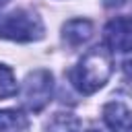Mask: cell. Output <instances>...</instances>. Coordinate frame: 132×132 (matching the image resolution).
<instances>
[{
	"mask_svg": "<svg viewBox=\"0 0 132 132\" xmlns=\"http://www.w3.org/2000/svg\"><path fill=\"white\" fill-rule=\"evenodd\" d=\"M111 70H113L111 54L103 45H97L78 60V64L68 72V78L78 93L91 95L107 82V78L111 76Z\"/></svg>",
	"mask_w": 132,
	"mask_h": 132,
	"instance_id": "obj_1",
	"label": "cell"
},
{
	"mask_svg": "<svg viewBox=\"0 0 132 132\" xmlns=\"http://www.w3.org/2000/svg\"><path fill=\"white\" fill-rule=\"evenodd\" d=\"M0 37L21 43L37 41L43 37V23L33 10L19 8L0 16Z\"/></svg>",
	"mask_w": 132,
	"mask_h": 132,
	"instance_id": "obj_2",
	"label": "cell"
},
{
	"mask_svg": "<svg viewBox=\"0 0 132 132\" xmlns=\"http://www.w3.org/2000/svg\"><path fill=\"white\" fill-rule=\"evenodd\" d=\"M54 93V78L50 70H33L27 74L23 87H21V101L29 111H41Z\"/></svg>",
	"mask_w": 132,
	"mask_h": 132,
	"instance_id": "obj_3",
	"label": "cell"
},
{
	"mask_svg": "<svg viewBox=\"0 0 132 132\" xmlns=\"http://www.w3.org/2000/svg\"><path fill=\"white\" fill-rule=\"evenodd\" d=\"M105 45L111 52H132V19L116 16L105 25Z\"/></svg>",
	"mask_w": 132,
	"mask_h": 132,
	"instance_id": "obj_4",
	"label": "cell"
},
{
	"mask_svg": "<svg viewBox=\"0 0 132 132\" xmlns=\"http://www.w3.org/2000/svg\"><path fill=\"white\" fill-rule=\"evenodd\" d=\"M103 122L111 132H132V111L122 101H109L103 105Z\"/></svg>",
	"mask_w": 132,
	"mask_h": 132,
	"instance_id": "obj_5",
	"label": "cell"
},
{
	"mask_svg": "<svg viewBox=\"0 0 132 132\" xmlns=\"http://www.w3.org/2000/svg\"><path fill=\"white\" fill-rule=\"evenodd\" d=\"M93 35V25L87 19H72L62 27V39L70 47H78L87 43Z\"/></svg>",
	"mask_w": 132,
	"mask_h": 132,
	"instance_id": "obj_6",
	"label": "cell"
},
{
	"mask_svg": "<svg viewBox=\"0 0 132 132\" xmlns=\"http://www.w3.org/2000/svg\"><path fill=\"white\" fill-rule=\"evenodd\" d=\"M29 118L21 109H0V132H25Z\"/></svg>",
	"mask_w": 132,
	"mask_h": 132,
	"instance_id": "obj_7",
	"label": "cell"
},
{
	"mask_svg": "<svg viewBox=\"0 0 132 132\" xmlns=\"http://www.w3.org/2000/svg\"><path fill=\"white\" fill-rule=\"evenodd\" d=\"M78 130L80 120L74 113H56L45 126V132H78Z\"/></svg>",
	"mask_w": 132,
	"mask_h": 132,
	"instance_id": "obj_8",
	"label": "cell"
},
{
	"mask_svg": "<svg viewBox=\"0 0 132 132\" xmlns=\"http://www.w3.org/2000/svg\"><path fill=\"white\" fill-rule=\"evenodd\" d=\"M19 87H16V80H14V72L0 64V99H6V97H12L16 95Z\"/></svg>",
	"mask_w": 132,
	"mask_h": 132,
	"instance_id": "obj_9",
	"label": "cell"
},
{
	"mask_svg": "<svg viewBox=\"0 0 132 132\" xmlns=\"http://www.w3.org/2000/svg\"><path fill=\"white\" fill-rule=\"evenodd\" d=\"M122 68H124V74H126L128 78H132V58H128V60L124 62V66H122Z\"/></svg>",
	"mask_w": 132,
	"mask_h": 132,
	"instance_id": "obj_10",
	"label": "cell"
},
{
	"mask_svg": "<svg viewBox=\"0 0 132 132\" xmlns=\"http://www.w3.org/2000/svg\"><path fill=\"white\" fill-rule=\"evenodd\" d=\"M126 0H103V4L107 6V8H118V6H122Z\"/></svg>",
	"mask_w": 132,
	"mask_h": 132,
	"instance_id": "obj_11",
	"label": "cell"
},
{
	"mask_svg": "<svg viewBox=\"0 0 132 132\" xmlns=\"http://www.w3.org/2000/svg\"><path fill=\"white\" fill-rule=\"evenodd\" d=\"M4 4H8V0H0V8H2Z\"/></svg>",
	"mask_w": 132,
	"mask_h": 132,
	"instance_id": "obj_12",
	"label": "cell"
},
{
	"mask_svg": "<svg viewBox=\"0 0 132 132\" xmlns=\"http://www.w3.org/2000/svg\"><path fill=\"white\" fill-rule=\"evenodd\" d=\"M89 132H97V130H89Z\"/></svg>",
	"mask_w": 132,
	"mask_h": 132,
	"instance_id": "obj_13",
	"label": "cell"
}]
</instances>
